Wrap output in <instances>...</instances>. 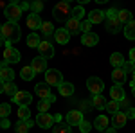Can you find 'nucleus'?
I'll return each instance as SVG.
<instances>
[{
    "mask_svg": "<svg viewBox=\"0 0 135 133\" xmlns=\"http://www.w3.org/2000/svg\"><path fill=\"white\" fill-rule=\"evenodd\" d=\"M0 34L7 40V43H16V41L20 40L22 36V29L18 23H15V22H6L4 25H2V29H0Z\"/></svg>",
    "mask_w": 135,
    "mask_h": 133,
    "instance_id": "obj_1",
    "label": "nucleus"
},
{
    "mask_svg": "<svg viewBox=\"0 0 135 133\" xmlns=\"http://www.w3.org/2000/svg\"><path fill=\"white\" fill-rule=\"evenodd\" d=\"M52 14H54V18H56L58 22H65V23H67V20H69L70 14H72L70 4H69V2H60V4H56Z\"/></svg>",
    "mask_w": 135,
    "mask_h": 133,
    "instance_id": "obj_2",
    "label": "nucleus"
},
{
    "mask_svg": "<svg viewBox=\"0 0 135 133\" xmlns=\"http://www.w3.org/2000/svg\"><path fill=\"white\" fill-rule=\"evenodd\" d=\"M4 14H6L7 22H15V23H16V22L20 20V16H22V9H20V6H18L16 2H11V4L6 6Z\"/></svg>",
    "mask_w": 135,
    "mask_h": 133,
    "instance_id": "obj_3",
    "label": "nucleus"
},
{
    "mask_svg": "<svg viewBox=\"0 0 135 133\" xmlns=\"http://www.w3.org/2000/svg\"><path fill=\"white\" fill-rule=\"evenodd\" d=\"M45 83L49 86H60L63 83V77H61V72L56 70V68H49L45 72Z\"/></svg>",
    "mask_w": 135,
    "mask_h": 133,
    "instance_id": "obj_4",
    "label": "nucleus"
},
{
    "mask_svg": "<svg viewBox=\"0 0 135 133\" xmlns=\"http://www.w3.org/2000/svg\"><path fill=\"white\" fill-rule=\"evenodd\" d=\"M86 88L92 92V95H101V92H103V88H104V83H103V79L92 76V77L86 79Z\"/></svg>",
    "mask_w": 135,
    "mask_h": 133,
    "instance_id": "obj_5",
    "label": "nucleus"
},
{
    "mask_svg": "<svg viewBox=\"0 0 135 133\" xmlns=\"http://www.w3.org/2000/svg\"><path fill=\"white\" fill-rule=\"evenodd\" d=\"M4 61L6 63H18L20 61V51H16L13 45L4 49Z\"/></svg>",
    "mask_w": 135,
    "mask_h": 133,
    "instance_id": "obj_6",
    "label": "nucleus"
},
{
    "mask_svg": "<svg viewBox=\"0 0 135 133\" xmlns=\"http://www.w3.org/2000/svg\"><path fill=\"white\" fill-rule=\"evenodd\" d=\"M31 101H32V95L29 92H23V90H18L13 95V102H16L18 106H29Z\"/></svg>",
    "mask_w": 135,
    "mask_h": 133,
    "instance_id": "obj_7",
    "label": "nucleus"
},
{
    "mask_svg": "<svg viewBox=\"0 0 135 133\" xmlns=\"http://www.w3.org/2000/svg\"><path fill=\"white\" fill-rule=\"evenodd\" d=\"M36 124H38L40 128L49 130L52 124H54V115H49V113H40V115L36 117Z\"/></svg>",
    "mask_w": 135,
    "mask_h": 133,
    "instance_id": "obj_8",
    "label": "nucleus"
},
{
    "mask_svg": "<svg viewBox=\"0 0 135 133\" xmlns=\"http://www.w3.org/2000/svg\"><path fill=\"white\" fill-rule=\"evenodd\" d=\"M38 52H40V56H42L43 60H51L52 56H54V47H52V43L49 41H42L40 43V47H38Z\"/></svg>",
    "mask_w": 135,
    "mask_h": 133,
    "instance_id": "obj_9",
    "label": "nucleus"
},
{
    "mask_svg": "<svg viewBox=\"0 0 135 133\" xmlns=\"http://www.w3.org/2000/svg\"><path fill=\"white\" fill-rule=\"evenodd\" d=\"M81 122H83V113L79 112V110L69 112V115H67V124L69 126H79Z\"/></svg>",
    "mask_w": 135,
    "mask_h": 133,
    "instance_id": "obj_10",
    "label": "nucleus"
},
{
    "mask_svg": "<svg viewBox=\"0 0 135 133\" xmlns=\"http://www.w3.org/2000/svg\"><path fill=\"white\" fill-rule=\"evenodd\" d=\"M31 68L34 70V74H38V72H47V60H43L42 56H38V58H32Z\"/></svg>",
    "mask_w": 135,
    "mask_h": 133,
    "instance_id": "obj_11",
    "label": "nucleus"
},
{
    "mask_svg": "<svg viewBox=\"0 0 135 133\" xmlns=\"http://www.w3.org/2000/svg\"><path fill=\"white\" fill-rule=\"evenodd\" d=\"M34 92L38 97H42V99H49L52 93H51V86L47 85V83H38L36 85V88H34Z\"/></svg>",
    "mask_w": 135,
    "mask_h": 133,
    "instance_id": "obj_12",
    "label": "nucleus"
},
{
    "mask_svg": "<svg viewBox=\"0 0 135 133\" xmlns=\"http://www.w3.org/2000/svg\"><path fill=\"white\" fill-rule=\"evenodd\" d=\"M65 29H67V32H69L70 36H72V34H78V32L81 31V22L74 20V18H69L67 23H65Z\"/></svg>",
    "mask_w": 135,
    "mask_h": 133,
    "instance_id": "obj_13",
    "label": "nucleus"
},
{
    "mask_svg": "<svg viewBox=\"0 0 135 133\" xmlns=\"http://www.w3.org/2000/svg\"><path fill=\"white\" fill-rule=\"evenodd\" d=\"M110 97H112V101L121 102L123 99H126L124 88H123V86H119V85H115V86H112V90H110Z\"/></svg>",
    "mask_w": 135,
    "mask_h": 133,
    "instance_id": "obj_14",
    "label": "nucleus"
},
{
    "mask_svg": "<svg viewBox=\"0 0 135 133\" xmlns=\"http://www.w3.org/2000/svg\"><path fill=\"white\" fill-rule=\"evenodd\" d=\"M97 41H99V36L95 34V32H85L83 38H81V43L86 45V47H94V45H97Z\"/></svg>",
    "mask_w": 135,
    "mask_h": 133,
    "instance_id": "obj_15",
    "label": "nucleus"
},
{
    "mask_svg": "<svg viewBox=\"0 0 135 133\" xmlns=\"http://www.w3.org/2000/svg\"><path fill=\"white\" fill-rule=\"evenodd\" d=\"M112 79H114L115 85L123 86L124 81H126V72L123 70V68H114V72H112Z\"/></svg>",
    "mask_w": 135,
    "mask_h": 133,
    "instance_id": "obj_16",
    "label": "nucleus"
},
{
    "mask_svg": "<svg viewBox=\"0 0 135 133\" xmlns=\"http://www.w3.org/2000/svg\"><path fill=\"white\" fill-rule=\"evenodd\" d=\"M0 79L4 83H11L15 79V70H11L9 67H7V63L2 67V70H0Z\"/></svg>",
    "mask_w": 135,
    "mask_h": 133,
    "instance_id": "obj_17",
    "label": "nucleus"
},
{
    "mask_svg": "<svg viewBox=\"0 0 135 133\" xmlns=\"http://www.w3.org/2000/svg\"><path fill=\"white\" fill-rule=\"evenodd\" d=\"M121 27H123V23L117 20V18H106V29H108V32L115 34V32L121 31Z\"/></svg>",
    "mask_w": 135,
    "mask_h": 133,
    "instance_id": "obj_18",
    "label": "nucleus"
},
{
    "mask_svg": "<svg viewBox=\"0 0 135 133\" xmlns=\"http://www.w3.org/2000/svg\"><path fill=\"white\" fill-rule=\"evenodd\" d=\"M58 92H60V95H63V97H70L74 93V85L72 83H67L63 81L60 86H58Z\"/></svg>",
    "mask_w": 135,
    "mask_h": 133,
    "instance_id": "obj_19",
    "label": "nucleus"
},
{
    "mask_svg": "<svg viewBox=\"0 0 135 133\" xmlns=\"http://www.w3.org/2000/svg\"><path fill=\"white\" fill-rule=\"evenodd\" d=\"M42 23L43 22L40 20V14H29V16H27V27H29V29H34V31H36V29H40V27H42Z\"/></svg>",
    "mask_w": 135,
    "mask_h": 133,
    "instance_id": "obj_20",
    "label": "nucleus"
},
{
    "mask_svg": "<svg viewBox=\"0 0 135 133\" xmlns=\"http://www.w3.org/2000/svg\"><path fill=\"white\" fill-rule=\"evenodd\" d=\"M94 126H95L99 131H106V130H108V126H110V121H108V117H106V115H99V117L94 121Z\"/></svg>",
    "mask_w": 135,
    "mask_h": 133,
    "instance_id": "obj_21",
    "label": "nucleus"
},
{
    "mask_svg": "<svg viewBox=\"0 0 135 133\" xmlns=\"http://www.w3.org/2000/svg\"><path fill=\"white\" fill-rule=\"evenodd\" d=\"M104 20V13L99 9H94L88 13V22L90 23H101V22Z\"/></svg>",
    "mask_w": 135,
    "mask_h": 133,
    "instance_id": "obj_22",
    "label": "nucleus"
},
{
    "mask_svg": "<svg viewBox=\"0 0 135 133\" xmlns=\"http://www.w3.org/2000/svg\"><path fill=\"white\" fill-rule=\"evenodd\" d=\"M54 38H56V41H58V43L65 45V43H69V38H70V34L67 32V29H58V31L54 32Z\"/></svg>",
    "mask_w": 135,
    "mask_h": 133,
    "instance_id": "obj_23",
    "label": "nucleus"
},
{
    "mask_svg": "<svg viewBox=\"0 0 135 133\" xmlns=\"http://www.w3.org/2000/svg\"><path fill=\"white\" fill-rule=\"evenodd\" d=\"M110 63L114 65L115 68H123V65H124V56H123L121 52H114V54L110 56Z\"/></svg>",
    "mask_w": 135,
    "mask_h": 133,
    "instance_id": "obj_24",
    "label": "nucleus"
},
{
    "mask_svg": "<svg viewBox=\"0 0 135 133\" xmlns=\"http://www.w3.org/2000/svg\"><path fill=\"white\" fill-rule=\"evenodd\" d=\"M32 119H27V121H18L16 122V133H27L32 126Z\"/></svg>",
    "mask_w": 135,
    "mask_h": 133,
    "instance_id": "obj_25",
    "label": "nucleus"
},
{
    "mask_svg": "<svg viewBox=\"0 0 135 133\" xmlns=\"http://www.w3.org/2000/svg\"><path fill=\"white\" fill-rule=\"evenodd\" d=\"M126 121H128V117H126L124 112H117L114 115V128H123L126 124Z\"/></svg>",
    "mask_w": 135,
    "mask_h": 133,
    "instance_id": "obj_26",
    "label": "nucleus"
},
{
    "mask_svg": "<svg viewBox=\"0 0 135 133\" xmlns=\"http://www.w3.org/2000/svg\"><path fill=\"white\" fill-rule=\"evenodd\" d=\"M117 20L121 22L123 25H128L133 18H132V13H130L128 9H121V11H119V14H117Z\"/></svg>",
    "mask_w": 135,
    "mask_h": 133,
    "instance_id": "obj_27",
    "label": "nucleus"
},
{
    "mask_svg": "<svg viewBox=\"0 0 135 133\" xmlns=\"http://www.w3.org/2000/svg\"><path fill=\"white\" fill-rule=\"evenodd\" d=\"M92 106L95 110H103L106 108V99L103 95H92Z\"/></svg>",
    "mask_w": 135,
    "mask_h": 133,
    "instance_id": "obj_28",
    "label": "nucleus"
},
{
    "mask_svg": "<svg viewBox=\"0 0 135 133\" xmlns=\"http://www.w3.org/2000/svg\"><path fill=\"white\" fill-rule=\"evenodd\" d=\"M34 76H36V74H34V70L31 68V65H29V67H23L22 72H20V77L23 79V81H31Z\"/></svg>",
    "mask_w": 135,
    "mask_h": 133,
    "instance_id": "obj_29",
    "label": "nucleus"
},
{
    "mask_svg": "<svg viewBox=\"0 0 135 133\" xmlns=\"http://www.w3.org/2000/svg\"><path fill=\"white\" fill-rule=\"evenodd\" d=\"M124 36L128 40H135V20H132L128 25H124Z\"/></svg>",
    "mask_w": 135,
    "mask_h": 133,
    "instance_id": "obj_30",
    "label": "nucleus"
},
{
    "mask_svg": "<svg viewBox=\"0 0 135 133\" xmlns=\"http://www.w3.org/2000/svg\"><path fill=\"white\" fill-rule=\"evenodd\" d=\"M40 43H42V41H40V36H38L34 31L27 36V45H29V47H36V49H38V47H40Z\"/></svg>",
    "mask_w": 135,
    "mask_h": 133,
    "instance_id": "obj_31",
    "label": "nucleus"
},
{
    "mask_svg": "<svg viewBox=\"0 0 135 133\" xmlns=\"http://www.w3.org/2000/svg\"><path fill=\"white\" fill-rule=\"evenodd\" d=\"M29 106H18V121H27L29 119Z\"/></svg>",
    "mask_w": 135,
    "mask_h": 133,
    "instance_id": "obj_32",
    "label": "nucleus"
},
{
    "mask_svg": "<svg viewBox=\"0 0 135 133\" xmlns=\"http://www.w3.org/2000/svg\"><path fill=\"white\" fill-rule=\"evenodd\" d=\"M106 112L112 113V115H115L117 112H121V106H119V102H117V101H110V102H106Z\"/></svg>",
    "mask_w": 135,
    "mask_h": 133,
    "instance_id": "obj_33",
    "label": "nucleus"
},
{
    "mask_svg": "<svg viewBox=\"0 0 135 133\" xmlns=\"http://www.w3.org/2000/svg\"><path fill=\"white\" fill-rule=\"evenodd\" d=\"M40 29H42V32L45 34V36H47V38H49L51 34H54V32H56V31H54V27H52V23H51V22H43Z\"/></svg>",
    "mask_w": 135,
    "mask_h": 133,
    "instance_id": "obj_34",
    "label": "nucleus"
},
{
    "mask_svg": "<svg viewBox=\"0 0 135 133\" xmlns=\"http://www.w3.org/2000/svg\"><path fill=\"white\" fill-rule=\"evenodd\" d=\"M83 14H85L83 6H78V7H74V9H72V14H70V18H74V20H79V22H81Z\"/></svg>",
    "mask_w": 135,
    "mask_h": 133,
    "instance_id": "obj_35",
    "label": "nucleus"
},
{
    "mask_svg": "<svg viewBox=\"0 0 135 133\" xmlns=\"http://www.w3.org/2000/svg\"><path fill=\"white\" fill-rule=\"evenodd\" d=\"M49 106H51V102L47 101V99H42V101L38 102V112L40 113H49Z\"/></svg>",
    "mask_w": 135,
    "mask_h": 133,
    "instance_id": "obj_36",
    "label": "nucleus"
},
{
    "mask_svg": "<svg viewBox=\"0 0 135 133\" xmlns=\"http://www.w3.org/2000/svg\"><path fill=\"white\" fill-rule=\"evenodd\" d=\"M4 92H6V93H9L11 97H13L15 93L18 92V88H16V85H15V83L11 81V83H6V88H4Z\"/></svg>",
    "mask_w": 135,
    "mask_h": 133,
    "instance_id": "obj_37",
    "label": "nucleus"
},
{
    "mask_svg": "<svg viewBox=\"0 0 135 133\" xmlns=\"http://www.w3.org/2000/svg\"><path fill=\"white\" fill-rule=\"evenodd\" d=\"M11 113V106L9 104H0V119H7V115Z\"/></svg>",
    "mask_w": 135,
    "mask_h": 133,
    "instance_id": "obj_38",
    "label": "nucleus"
},
{
    "mask_svg": "<svg viewBox=\"0 0 135 133\" xmlns=\"http://www.w3.org/2000/svg\"><path fill=\"white\" fill-rule=\"evenodd\" d=\"M42 9H43V4L40 2V0H34V2L31 4V13L32 14H38Z\"/></svg>",
    "mask_w": 135,
    "mask_h": 133,
    "instance_id": "obj_39",
    "label": "nucleus"
},
{
    "mask_svg": "<svg viewBox=\"0 0 135 133\" xmlns=\"http://www.w3.org/2000/svg\"><path fill=\"white\" fill-rule=\"evenodd\" d=\"M78 128H79V131H81V133H88L90 130H92V124H90V122H86V121H83V122L79 124Z\"/></svg>",
    "mask_w": 135,
    "mask_h": 133,
    "instance_id": "obj_40",
    "label": "nucleus"
},
{
    "mask_svg": "<svg viewBox=\"0 0 135 133\" xmlns=\"http://www.w3.org/2000/svg\"><path fill=\"white\" fill-rule=\"evenodd\" d=\"M54 133H70V126L69 124H60V126H56V130H54Z\"/></svg>",
    "mask_w": 135,
    "mask_h": 133,
    "instance_id": "obj_41",
    "label": "nucleus"
},
{
    "mask_svg": "<svg viewBox=\"0 0 135 133\" xmlns=\"http://www.w3.org/2000/svg\"><path fill=\"white\" fill-rule=\"evenodd\" d=\"M90 27H92V23H90L88 20L81 22V31H83V34H85V32H90Z\"/></svg>",
    "mask_w": 135,
    "mask_h": 133,
    "instance_id": "obj_42",
    "label": "nucleus"
},
{
    "mask_svg": "<svg viewBox=\"0 0 135 133\" xmlns=\"http://www.w3.org/2000/svg\"><path fill=\"white\" fill-rule=\"evenodd\" d=\"M123 70H124V72H133V70H135V65H133L132 61H128V63L124 61V65H123Z\"/></svg>",
    "mask_w": 135,
    "mask_h": 133,
    "instance_id": "obj_43",
    "label": "nucleus"
},
{
    "mask_svg": "<svg viewBox=\"0 0 135 133\" xmlns=\"http://www.w3.org/2000/svg\"><path fill=\"white\" fill-rule=\"evenodd\" d=\"M117 14H119V11H117V9H108L106 13H104L106 18H117Z\"/></svg>",
    "mask_w": 135,
    "mask_h": 133,
    "instance_id": "obj_44",
    "label": "nucleus"
},
{
    "mask_svg": "<svg viewBox=\"0 0 135 133\" xmlns=\"http://www.w3.org/2000/svg\"><path fill=\"white\" fill-rule=\"evenodd\" d=\"M11 126V122L7 121V119H0V128H4V130H7Z\"/></svg>",
    "mask_w": 135,
    "mask_h": 133,
    "instance_id": "obj_45",
    "label": "nucleus"
},
{
    "mask_svg": "<svg viewBox=\"0 0 135 133\" xmlns=\"http://www.w3.org/2000/svg\"><path fill=\"white\" fill-rule=\"evenodd\" d=\"M124 113H126V117H128V119H135V108H130V110L124 112Z\"/></svg>",
    "mask_w": 135,
    "mask_h": 133,
    "instance_id": "obj_46",
    "label": "nucleus"
},
{
    "mask_svg": "<svg viewBox=\"0 0 135 133\" xmlns=\"http://www.w3.org/2000/svg\"><path fill=\"white\" fill-rule=\"evenodd\" d=\"M119 106H123V108H126V112L130 110V102H128V99H123V101L119 102Z\"/></svg>",
    "mask_w": 135,
    "mask_h": 133,
    "instance_id": "obj_47",
    "label": "nucleus"
},
{
    "mask_svg": "<svg viewBox=\"0 0 135 133\" xmlns=\"http://www.w3.org/2000/svg\"><path fill=\"white\" fill-rule=\"evenodd\" d=\"M18 6H20V9H22V11L31 9V4H25V2H22V4H18Z\"/></svg>",
    "mask_w": 135,
    "mask_h": 133,
    "instance_id": "obj_48",
    "label": "nucleus"
},
{
    "mask_svg": "<svg viewBox=\"0 0 135 133\" xmlns=\"http://www.w3.org/2000/svg\"><path fill=\"white\" fill-rule=\"evenodd\" d=\"M130 61H132V63L135 65V47L132 49V51H130Z\"/></svg>",
    "mask_w": 135,
    "mask_h": 133,
    "instance_id": "obj_49",
    "label": "nucleus"
},
{
    "mask_svg": "<svg viewBox=\"0 0 135 133\" xmlns=\"http://www.w3.org/2000/svg\"><path fill=\"white\" fill-rule=\"evenodd\" d=\"M2 45H6V47H9V43H7V40H6V38H4V36L0 34V47H2Z\"/></svg>",
    "mask_w": 135,
    "mask_h": 133,
    "instance_id": "obj_50",
    "label": "nucleus"
},
{
    "mask_svg": "<svg viewBox=\"0 0 135 133\" xmlns=\"http://www.w3.org/2000/svg\"><path fill=\"white\" fill-rule=\"evenodd\" d=\"M54 122H61V115H60V113L54 115Z\"/></svg>",
    "mask_w": 135,
    "mask_h": 133,
    "instance_id": "obj_51",
    "label": "nucleus"
},
{
    "mask_svg": "<svg viewBox=\"0 0 135 133\" xmlns=\"http://www.w3.org/2000/svg\"><path fill=\"white\" fill-rule=\"evenodd\" d=\"M4 88H6V83H4V81H2V79H0V93L4 92Z\"/></svg>",
    "mask_w": 135,
    "mask_h": 133,
    "instance_id": "obj_52",
    "label": "nucleus"
},
{
    "mask_svg": "<svg viewBox=\"0 0 135 133\" xmlns=\"http://www.w3.org/2000/svg\"><path fill=\"white\" fill-rule=\"evenodd\" d=\"M132 93L135 95V83H133V81H132Z\"/></svg>",
    "mask_w": 135,
    "mask_h": 133,
    "instance_id": "obj_53",
    "label": "nucleus"
},
{
    "mask_svg": "<svg viewBox=\"0 0 135 133\" xmlns=\"http://www.w3.org/2000/svg\"><path fill=\"white\" fill-rule=\"evenodd\" d=\"M101 133H115V130H110V128H108L106 131H101Z\"/></svg>",
    "mask_w": 135,
    "mask_h": 133,
    "instance_id": "obj_54",
    "label": "nucleus"
},
{
    "mask_svg": "<svg viewBox=\"0 0 135 133\" xmlns=\"http://www.w3.org/2000/svg\"><path fill=\"white\" fill-rule=\"evenodd\" d=\"M6 65V61H0V70H2V67Z\"/></svg>",
    "mask_w": 135,
    "mask_h": 133,
    "instance_id": "obj_55",
    "label": "nucleus"
},
{
    "mask_svg": "<svg viewBox=\"0 0 135 133\" xmlns=\"http://www.w3.org/2000/svg\"><path fill=\"white\" fill-rule=\"evenodd\" d=\"M132 74H133V83H135V70H133V72H132Z\"/></svg>",
    "mask_w": 135,
    "mask_h": 133,
    "instance_id": "obj_56",
    "label": "nucleus"
},
{
    "mask_svg": "<svg viewBox=\"0 0 135 133\" xmlns=\"http://www.w3.org/2000/svg\"><path fill=\"white\" fill-rule=\"evenodd\" d=\"M0 29H2V25H0Z\"/></svg>",
    "mask_w": 135,
    "mask_h": 133,
    "instance_id": "obj_57",
    "label": "nucleus"
}]
</instances>
